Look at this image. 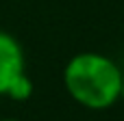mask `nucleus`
Segmentation results:
<instances>
[{
  "instance_id": "obj_3",
  "label": "nucleus",
  "mask_w": 124,
  "mask_h": 121,
  "mask_svg": "<svg viewBox=\"0 0 124 121\" xmlns=\"http://www.w3.org/2000/svg\"><path fill=\"white\" fill-rule=\"evenodd\" d=\"M33 91H35L33 80H31V78L26 76V71H24L22 76H17V78L13 80V84L9 87V91H7L4 97H9V100H13V102H26V100H31Z\"/></svg>"
},
{
  "instance_id": "obj_2",
  "label": "nucleus",
  "mask_w": 124,
  "mask_h": 121,
  "mask_svg": "<svg viewBox=\"0 0 124 121\" xmlns=\"http://www.w3.org/2000/svg\"><path fill=\"white\" fill-rule=\"evenodd\" d=\"M24 50L20 41L11 32L0 30V95H7L13 80L24 74Z\"/></svg>"
},
{
  "instance_id": "obj_4",
  "label": "nucleus",
  "mask_w": 124,
  "mask_h": 121,
  "mask_svg": "<svg viewBox=\"0 0 124 121\" xmlns=\"http://www.w3.org/2000/svg\"><path fill=\"white\" fill-rule=\"evenodd\" d=\"M120 100H124V69H122V97Z\"/></svg>"
},
{
  "instance_id": "obj_5",
  "label": "nucleus",
  "mask_w": 124,
  "mask_h": 121,
  "mask_svg": "<svg viewBox=\"0 0 124 121\" xmlns=\"http://www.w3.org/2000/svg\"><path fill=\"white\" fill-rule=\"evenodd\" d=\"M0 121H20V119H11V117H9V119H0Z\"/></svg>"
},
{
  "instance_id": "obj_1",
  "label": "nucleus",
  "mask_w": 124,
  "mask_h": 121,
  "mask_svg": "<svg viewBox=\"0 0 124 121\" xmlns=\"http://www.w3.org/2000/svg\"><path fill=\"white\" fill-rule=\"evenodd\" d=\"M65 93L87 110H107L122 97V67L100 52H78L63 67Z\"/></svg>"
}]
</instances>
